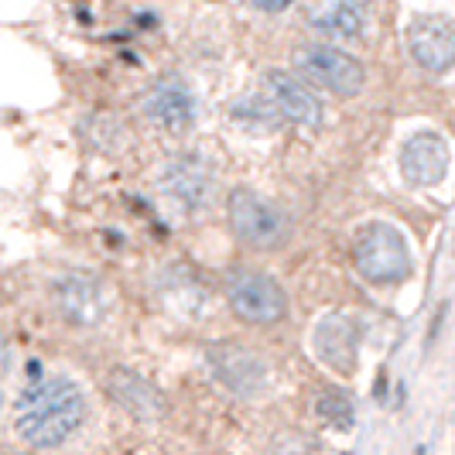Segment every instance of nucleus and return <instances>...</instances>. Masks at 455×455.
I'll return each mask as SVG.
<instances>
[{
	"instance_id": "nucleus-10",
	"label": "nucleus",
	"mask_w": 455,
	"mask_h": 455,
	"mask_svg": "<svg viewBox=\"0 0 455 455\" xmlns=\"http://www.w3.org/2000/svg\"><path fill=\"white\" fill-rule=\"evenodd\" d=\"M411 59L425 72H449L455 66V21L442 14H418L411 18L408 31Z\"/></svg>"
},
{
	"instance_id": "nucleus-17",
	"label": "nucleus",
	"mask_w": 455,
	"mask_h": 455,
	"mask_svg": "<svg viewBox=\"0 0 455 455\" xmlns=\"http://www.w3.org/2000/svg\"><path fill=\"white\" fill-rule=\"evenodd\" d=\"M315 414H319L325 425H332V428L346 432V428L356 421V404H353V397H349L346 390L329 387L315 397Z\"/></svg>"
},
{
	"instance_id": "nucleus-16",
	"label": "nucleus",
	"mask_w": 455,
	"mask_h": 455,
	"mask_svg": "<svg viewBox=\"0 0 455 455\" xmlns=\"http://www.w3.org/2000/svg\"><path fill=\"white\" fill-rule=\"evenodd\" d=\"M229 120H233L243 134H253V137H271V134H277L281 127H288L284 116L277 114L274 100L264 90L247 92L243 100H236V103L229 107Z\"/></svg>"
},
{
	"instance_id": "nucleus-2",
	"label": "nucleus",
	"mask_w": 455,
	"mask_h": 455,
	"mask_svg": "<svg viewBox=\"0 0 455 455\" xmlns=\"http://www.w3.org/2000/svg\"><path fill=\"white\" fill-rule=\"evenodd\" d=\"M353 267L363 277L366 284H377V288H390V284H401L411 277V247L404 240V233L397 227H390L384 220H373L353 233Z\"/></svg>"
},
{
	"instance_id": "nucleus-3",
	"label": "nucleus",
	"mask_w": 455,
	"mask_h": 455,
	"mask_svg": "<svg viewBox=\"0 0 455 455\" xmlns=\"http://www.w3.org/2000/svg\"><path fill=\"white\" fill-rule=\"evenodd\" d=\"M223 295H227L229 312L247 325H277V322L288 319V291L281 288V281L274 274L260 271V267H233L227 274V284H223Z\"/></svg>"
},
{
	"instance_id": "nucleus-19",
	"label": "nucleus",
	"mask_w": 455,
	"mask_h": 455,
	"mask_svg": "<svg viewBox=\"0 0 455 455\" xmlns=\"http://www.w3.org/2000/svg\"><path fill=\"white\" fill-rule=\"evenodd\" d=\"M7 373H11V349L0 342V401H4V380H7Z\"/></svg>"
},
{
	"instance_id": "nucleus-11",
	"label": "nucleus",
	"mask_w": 455,
	"mask_h": 455,
	"mask_svg": "<svg viewBox=\"0 0 455 455\" xmlns=\"http://www.w3.org/2000/svg\"><path fill=\"white\" fill-rule=\"evenodd\" d=\"M260 90L274 100L277 114L284 116L288 127H305V131L322 127V103L305 79H298L284 68H271V72H264Z\"/></svg>"
},
{
	"instance_id": "nucleus-12",
	"label": "nucleus",
	"mask_w": 455,
	"mask_h": 455,
	"mask_svg": "<svg viewBox=\"0 0 455 455\" xmlns=\"http://www.w3.org/2000/svg\"><path fill=\"white\" fill-rule=\"evenodd\" d=\"M449 172V144L435 131H418L401 148V175L414 188H432Z\"/></svg>"
},
{
	"instance_id": "nucleus-1",
	"label": "nucleus",
	"mask_w": 455,
	"mask_h": 455,
	"mask_svg": "<svg viewBox=\"0 0 455 455\" xmlns=\"http://www.w3.org/2000/svg\"><path fill=\"white\" fill-rule=\"evenodd\" d=\"M86 421V394L62 373L35 377L14 404V432L31 449H59Z\"/></svg>"
},
{
	"instance_id": "nucleus-18",
	"label": "nucleus",
	"mask_w": 455,
	"mask_h": 455,
	"mask_svg": "<svg viewBox=\"0 0 455 455\" xmlns=\"http://www.w3.org/2000/svg\"><path fill=\"white\" fill-rule=\"evenodd\" d=\"M253 11H260V14H284L295 0H247Z\"/></svg>"
},
{
	"instance_id": "nucleus-15",
	"label": "nucleus",
	"mask_w": 455,
	"mask_h": 455,
	"mask_svg": "<svg viewBox=\"0 0 455 455\" xmlns=\"http://www.w3.org/2000/svg\"><path fill=\"white\" fill-rule=\"evenodd\" d=\"M107 387H110L116 404L124 411H131V414H137V418H155V414L164 411V397L155 390V384L144 380L134 370H124V366L110 370L107 373Z\"/></svg>"
},
{
	"instance_id": "nucleus-13",
	"label": "nucleus",
	"mask_w": 455,
	"mask_h": 455,
	"mask_svg": "<svg viewBox=\"0 0 455 455\" xmlns=\"http://www.w3.org/2000/svg\"><path fill=\"white\" fill-rule=\"evenodd\" d=\"M308 28L332 42H356L370 28V0H312Z\"/></svg>"
},
{
	"instance_id": "nucleus-8",
	"label": "nucleus",
	"mask_w": 455,
	"mask_h": 455,
	"mask_svg": "<svg viewBox=\"0 0 455 455\" xmlns=\"http://www.w3.org/2000/svg\"><path fill=\"white\" fill-rule=\"evenodd\" d=\"M140 110L151 120V127L168 137H185L199 124V96L182 76H161L151 90L144 92Z\"/></svg>"
},
{
	"instance_id": "nucleus-6",
	"label": "nucleus",
	"mask_w": 455,
	"mask_h": 455,
	"mask_svg": "<svg viewBox=\"0 0 455 455\" xmlns=\"http://www.w3.org/2000/svg\"><path fill=\"white\" fill-rule=\"evenodd\" d=\"M295 72L298 79H305L308 86L315 90H325L339 100H349V96H360L366 86V68L356 55L342 52L336 45H298L295 48Z\"/></svg>"
},
{
	"instance_id": "nucleus-5",
	"label": "nucleus",
	"mask_w": 455,
	"mask_h": 455,
	"mask_svg": "<svg viewBox=\"0 0 455 455\" xmlns=\"http://www.w3.org/2000/svg\"><path fill=\"white\" fill-rule=\"evenodd\" d=\"M52 305L59 312V319L66 322L68 329H83L92 332L103 322L110 319L114 298H110V284L92 271H66L55 277L52 284Z\"/></svg>"
},
{
	"instance_id": "nucleus-4",
	"label": "nucleus",
	"mask_w": 455,
	"mask_h": 455,
	"mask_svg": "<svg viewBox=\"0 0 455 455\" xmlns=\"http://www.w3.org/2000/svg\"><path fill=\"white\" fill-rule=\"evenodd\" d=\"M227 216L233 236L251 251H277L288 243V233H291L288 216L271 199H264L260 192H253L247 185H236L229 192Z\"/></svg>"
},
{
	"instance_id": "nucleus-7",
	"label": "nucleus",
	"mask_w": 455,
	"mask_h": 455,
	"mask_svg": "<svg viewBox=\"0 0 455 455\" xmlns=\"http://www.w3.org/2000/svg\"><path fill=\"white\" fill-rule=\"evenodd\" d=\"M158 185L182 212L196 216V212H205L216 196V168L199 151H182L161 168Z\"/></svg>"
},
{
	"instance_id": "nucleus-14",
	"label": "nucleus",
	"mask_w": 455,
	"mask_h": 455,
	"mask_svg": "<svg viewBox=\"0 0 455 455\" xmlns=\"http://www.w3.org/2000/svg\"><path fill=\"white\" fill-rule=\"evenodd\" d=\"M360 325L349 315H322L312 329V349L325 366L349 373L356 370V353H360Z\"/></svg>"
},
{
	"instance_id": "nucleus-9",
	"label": "nucleus",
	"mask_w": 455,
	"mask_h": 455,
	"mask_svg": "<svg viewBox=\"0 0 455 455\" xmlns=\"http://www.w3.org/2000/svg\"><path fill=\"white\" fill-rule=\"evenodd\" d=\"M205 363L223 387L240 394V397H253L267 387V363L253 346H243L236 339L212 342L205 349Z\"/></svg>"
}]
</instances>
